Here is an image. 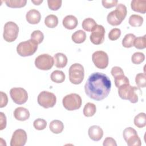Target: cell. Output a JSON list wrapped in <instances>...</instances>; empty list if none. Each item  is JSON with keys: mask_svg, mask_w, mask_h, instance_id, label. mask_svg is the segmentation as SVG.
Returning a JSON list of instances; mask_svg holds the SVG:
<instances>
[{"mask_svg": "<svg viewBox=\"0 0 146 146\" xmlns=\"http://www.w3.org/2000/svg\"><path fill=\"white\" fill-rule=\"evenodd\" d=\"M111 82L110 78L102 72L91 74L84 85L86 94L91 99L100 101L107 97L110 92Z\"/></svg>", "mask_w": 146, "mask_h": 146, "instance_id": "1", "label": "cell"}, {"mask_svg": "<svg viewBox=\"0 0 146 146\" xmlns=\"http://www.w3.org/2000/svg\"><path fill=\"white\" fill-rule=\"evenodd\" d=\"M127 14L126 6L122 3H119L117 5L116 9L108 14L107 17V22L112 26H118L125 19Z\"/></svg>", "mask_w": 146, "mask_h": 146, "instance_id": "2", "label": "cell"}, {"mask_svg": "<svg viewBox=\"0 0 146 146\" xmlns=\"http://www.w3.org/2000/svg\"><path fill=\"white\" fill-rule=\"evenodd\" d=\"M139 90H140L139 87L125 84L118 87V94L121 99L128 100L132 103H136L138 101Z\"/></svg>", "mask_w": 146, "mask_h": 146, "instance_id": "3", "label": "cell"}, {"mask_svg": "<svg viewBox=\"0 0 146 146\" xmlns=\"http://www.w3.org/2000/svg\"><path fill=\"white\" fill-rule=\"evenodd\" d=\"M38 49V44L31 39L20 42L17 47V52L21 56L26 57L33 55Z\"/></svg>", "mask_w": 146, "mask_h": 146, "instance_id": "4", "label": "cell"}, {"mask_svg": "<svg viewBox=\"0 0 146 146\" xmlns=\"http://www.w3.org/2000/svg\"><path fill=\"white\" fill-rule=\"evenodd\" d=\"M84 70L80 63H74L69 68V80L74 84H80L84 79Z\"/></svg>", "mask_w": 146, "mask_h": 146, "instance_id": "5", "label": "cell"}, {"mask_svg": "<svg viewBox=\"0 0 146 146\" xmlns=\"http://www.w3.org/2000/svg\"><path fill=\"white\" fill-rule=\"evenodd\" d=\"M82 103V100L81 97L75 93L66 95L62 100L63 107L68 111H74L80 108Z\"/></svg>", "mask_w": 146, "mask_h": 146, "instance_id": "6", "label": "cell"}, {"mask_svg": "<svg viewBox=\"0 0 146 146\" xmlns=\"http://www.w3.org/2000/svg\"><path fill=\"white\" fill-rule=\"evenodd\" d=\"M18 33V26L14 22H7L5 23L3 28V39L7 42H13L17 38Z\"/></svg>", "mask_w": 146, "mask_h": 146, "instance_id": "7", "label": "cell"}, {"mask_svg": "<svg viewBox=\"0 0 146 146\" xmlns=\"http://www.w3.org/2000/svg\"><path fill=\"white\" fill-rule=\"evenodd\" d=\"M38 103L44 108L53 107L56 102V98L54 94L47 91L39 93L37 98Z\"/></svg>", "mask_w": 146, "mask_h": 146, "instance_id": "8", "label": "cell"}, {"mask_svg": "<svg viewBox=\"0 0 146 146\" xmlns=\"http://www.w3.org/2000/svg\"><path fill=\"white\" fill-rule=\"evenodd\" d=\"M123 136L128 146H140L141 142L136 131L132 127L125 128L123 132Z\"/></svg>", "mask_w": 146, "mask_h": 146, "instance_id": "9", "label": "cell"}, {"mask_svg": "<svg viewBox=\"0 0 146 146\" xmlns=\"http://www.w3.org/2000/svg\"><path fill=\"white\" fill-rule=\"evenodd\" d=\"M54 64V58L47 54L39 55L35 60L36 67L41 70H48L52 67Z\"/></svg>", "mask_w": 146, "mask_h": 146, "instance_id": "10", "label": "cell"}, {"mask_svg": "<svg viewBox=\"0 0 146 146\" xmlns=\"http://www.w3.org/2000/svg\"><path fill=\"white\" fill-rule=\"evenodd\" d=\"M10 95L13 102L17 104L25 103L28 99L27 91L22 87H14L10 90Z\"/></svg>", "mask_w": 146, "mask_h": 146, "instance_id": "11", "label": "cell"}, {"mask_svg": "<svg viewBox=\"0 0 146 146\" xmlns=\"http://www.w3.org/2000/svg\"><path fill=\"white\" fill-rule=\"evenodd\" d=\"M92 60L95 66L99 69L106 68L108 64V56L103 51H96L92 55Z\"/></svg>", "mask_w": 146, "mask_h": 146, "instance_id": "12", "label": "cell"}, {"mask_svg": "<svg viewBox=\"0 0 146 146\" xmlns=\"http://www.w3.org/2000/svg\"><path fill=\"white\" fill-rule=\"evenodd\" d=\"M105 32V28L102 25H96L90 35L91 42L96 45L102 44L104 40Z\"/></svg>", "mask_w": 146, "mask_h": 146, "instance_id": "13", "label": "cell"}, {"mask_svg": "<svg viewBox=\"0 0 146 146\" xmlns=\"http://www.w3.org/2000/svg\"><path fill=\"white\" fill-rule=\"evenodd\" d=\"M27 136L26 131L22 129L15 130L10 141L11 146H23L27 141Z\"/></svg>", "mask_w": 146, "mask_h": 146, "instance_id": "14", "label": "cell"}, {"mask_svg": "<svg viewBox=\"0 0 146 146\" xmlns=\"http://www.w3.org/2000/svg\"><path fill=\"white\" fill-rule=\"evenodd\" d=\"M90 138L95 141H99L103 136V131L102 128L98 125H92L90 127L88 131Z\"/></svg>", "mask_w": 146, "mask_h": 146, "instance_id": "15", "label": "cell"}, {"mask_svg": "<svg viewBox=\"0 0 146 146\" xmlns=\"http://www.w3.org/2000/svg\"><path fill=\"white\" fill-rule=\"evenodd\" d=\"M26 19L30 24H38L41 19V15L39 11L35 9L30 10L26 15Z\"/></svg>", "mask_w": 146, "mask_h": 146, "instance_id": "16", "label": "cell"}, {"mask_svg": "<svg viewBox=\"0 0 146 146\" xmlns=\"http://www.w3.org/2000/svg\"><path fill=\"white\" fill-rule=\"evenodd\" d=\"M14 116L15 119L19 121H25L30 117L29 111L22 107L17 108L14 111Z\"/></svg>", "mask_w": 146, "mask_h": 146, "instance_id": "17", "label": "cell"}, {"mask_svg": "<svg viewBox=\"0 0 146 146\" xmlns=\"http://www.w3.org/2000/svg\"><path fill=\"white\" fill-rule=\"evenodd\" d=\"M78 23V21L77 18L72 15L66 16L62 21V24L64 27L68 30L74 29L77 26Z\"/></svg>", "mask_w": 146, "mask_h": 146, "instance_id": "18", "label": "cell"}, {"mask_svg": "<svg viewBox=\"0 0 146 146\" xmlns=\"http://www.w3.org/2000/svg\"><path fill=\"white\" fill-rule=\"evenodd\" d=\"M131 7L134 11L145 14L146 13V1L133 0L131 1Z\"/></svg>", "mask_w": 146, "mask_h": 146, "instance_id": "19", "label": "cell"}, {"mask_svg": "<svg viewBox=\"0 0 146 146\" xmlns=\"http://www.w3.org/2000/svg\"><path fill=\"white\" fill-rule=\"evenodd\" d=\"M54 65L57 68H64L67 64L68 59L66 55L63 53L58 52L54 55Z\"/></svg>", "mask_w": 146, "mask_h": 146, "instance_id": "20", "label": "cell"}, {"mask_svg": "<svg viewBox=\"0 0 146 146\" xmlns=\"http://www.w3.org/2000/svg\"><path fill=\"white\" fill-rule=\"evenodd\" d=\"M49 128L52 133L58 134L63 131L64 129V124L59 120H54L50 123Z\"/></svg>", "mask_w": 146, "mask_h": 146, "instance_id": "21", "label": "cell"}, {"mask_svg": "<svg viewBox=\"0 0 146 146\" xmlns=\"http://www.w3.org/2000/svg\"><path fill=\"white\" fill-rule=\"evenodd\" d=\"M71 39L75 43H82L84 42L86 39V33L81 30H78L72 34Z\"/></svg>", "mask_w": 146, "mask_h": 146, "instance_id": "22", "label": "cell"}, {"mask_svg": "<svg viewBox=\"0 0 146 146\" xmlns=\"http://www.w3.org/2000/svg\"><path fill=\"white\" fill-rule=\"evenodd\" d=\"M51 80L56 83H61L65 80V74L60 70L54 71L50 75Z\"/></svg>", "mask_w": 146, "mask_h": 146, "instance_id": "23", "label": "cell"}, {"mask_svg": "<svg viewBox=\"0 0 146 146\" xmlns=\"http://www.w3.org/2000/svg\"><path fill=\"white\" fill-rule=\"evenodd\" d=\"M96 22L95 21L91 18H87L83 20L82 22V27L83 29L87 31H92L96 26Z\"/></svg>", "mask_w": 146, "mask_h": 146, "instance_id": "24", "label": "cell"}, {"mask_svg": "<svg viewBox=\"0 0 146 146\" xmlns=\"http://www.w3.org/2000/svg\"><path fill=\"white\" fill-rule=\"evenodd\" d=\"M133 122L138 128H143L146 125V116L144 112H141L135 116Z\"/></svg>", "mask_w": 146, "mask_h": 146, "instance_id": "25", "label": "cell"}, {"mask_svg": "<svg viewBox=\"0 0 146 146\" xmlns=\"http://www.w3.org/2000/svg\"><path fill=\"white\" fill-rule=\"evenodd\" d=\"M96 111V106L92 103H87L83 108V114L86 117H91L95 115Z\"/></svg>", "mask_w": 146, "mask_h": 146, "instance_id": "26", "label": "cell"}, {"mask_svg": "<svg viewBox=\"0 0 146 146\" xmlns=\"http://www.w3.org/2000/svg\"><path fill=\"white\" fill-rule=\"evenodd\" d=\"M128 22L132 27H139L141 26L143 23V18L139 15L132 14L129 18Z\"/></svg>", "mask_w": 146, "mask_h": 146, "instance_id": "27", "label": "cell"}, {"mask_svg": "<svg viewBox=\"0 0 146 146\" xmlns=\"http://www.w3.org/2000/svg\"><path fill=\"white\" fill-rule=\"evenodd\" d=\"M44 23L48 28H55L58 24V17L53 14L48 15L44 19Z\"/></svg>", "mask_w": 146, "mask_h": 146, "instance_id": "28", "label": "cell"}, {"mask_svg": "<svg viewBox=\"0 0 146 146\" xmlns=\"http://www.w3.org/2000/svg\"><path fill=\"white\" fill-rule=\"evenodd\" d=\"M136 36L134 34L129 33L126 34L122 40V45L125 48H130L133 46Z\"/></svg>", "mask_w": 146, "mask_h": 146, "instance_id": "29", "label": "cell"}, {"mask_svg": "<svg viewBox=\"0 0 146 146\" xmlns=\"http://www.w3.org/2000/svg\"><path fill=\"white\" fill-rule=\"evenodd\" d=\"M6 5L11 8H20L24 7L26 3V0H6L5 1Z\"/></svg>", "mask_w": 146, "mask_h": 146, "instance_id": "30", "label": "cell"}, {"mask_svg": "<svg viewBox=\"0 0 146 146\" xmlns=\"http://www.w3.org/2000/svg\"><path fill=\"white\" fill-rule=\"evenodd\" d=\"M114 82L115 86L118 88L120 86L125 84H129V79L127 76L124 75V74H121L119 75L116 76L114 78Z\"/></svg>", "mask_w": 146, "mask_h": 146, "instance_id": "31", "label": "cell"}, {"mask_svg": "<svg viewBox=\"0 0 146 146\" xmlns=\"http://www.w3.org/2000/svg\"><path fill=\"white\" fill-rule=\"evenodd\" d=\"M133 46L137 49H144L146 47L145 35L143 36H139L135 38L133 43Z\"/></svg>", "mask_w": 146, "mask_h": 146, "instance_id": "32", "label": "cell"}, {"mask_svg": "<svg viewBox=\"0 0 146 146\" xmlns=\"http://www.w3.org/2000/svg\"><path fill=\"white\" fill-rule=\"evenodd\" d=\"M135 82L138 87L144 88L146 86V75L145 73H139L136 75Z\"/></svg>", "mask_w": 146, "mask_h": 146, "instance_id": "33", "label": "cell"}, {"mask_svg": "<svg viewBox=\"0 0 146 146\" xmlns=\"http://www.w3.org/2000/svg\"><path fill=\"white\" fill-rule=\"evenodd\" d=\"M31 39L38 44L41 43L43 40L44 35L41 31L35 30L31 34Z\"/></svg>", "mask_w": 146, "mask_h": 146, "instance_id": "34", "label": "cell"}, {"mask_svg": "<svg viewBox=\"0 0 146 146\" xmlns=\"http://www.w3.org/2000/svg\"><path fill=\"white\" fill-rule=\"evenodd\" d=\"M145 59V55L143 52H135L131 57L132 62L135 64H139L143 62Z\"/></svg>", "mask_w": 146, "mask_h": 146, "instance_id": "35", "label": "cell"}, {"mask_svg": "<svg viewBox=\"0 0 146 146\" xmlns=\"http://www.w3.org/2000/svg\"><path fill=\"white\" fill-rule=\"evenodd\" d=\"M33 126L37 130H43L46 128L47 126V122L43 119L38 118L34 120L33 123Z\"/></svg>", "mask_w": 146, "mask_h": 146, "instance_id": "36", "label": "cell"}, {"mask_svg": "<svg viewBox=\"0 0 146 146\" xmlns=\"http://www.w3.org/2000/svg\"><path fill=\"white\" fill-rule=\"evenodd\" d=\"M48 6L51 10L54 11L58 10L62 5V1L59 0H48Z\"/></svg>", "mask_w": 146, "mask_h": 146, "instance_id": "37", "label": "cell"}, {"mask_svg": "<svg viewBox=\"0 0 146 146\" xmlns=\"http://www.w3.org/2000/svg\"><path fill=\"white\" fill-rule=\"evenodd\" d=\"M121 35V30L118 28L112 29L108 34V38L111 40H116Z\"/></svg>", "mask_w": 146, "mask_h": 146, "instance_id": "38", "label": "cell"}, {"mask_svg": "<svg viewBox=\"0 0 146 146\" xmlns=\"http://www.w3.org/2000/svg\"><path fill=\"white\" fill-rule=\"evenodd\" d=\"M117 2L118 1L117 0H103L102 1L103 7L106 9L111 8L117 6Z\"/></svg>", "mask_w": 146, "mask_h": 146, "instance_id": "39", "label": "cell"}, {"mask_svg": "<svg viewBox=\"0 0 146 146\" xmlns=\"http://www.w3.org/2000/svg\"><path fill=\"white\" fill-rule=\"evenodd\" d=\"M111 73V75L113 76V77L115 78L117 75L124 74V71L121 67L118 66H115L112 68Z\"/></svg>", "mask_w": 146, "mask_h": 146, "instance_id": "40", "label": "cell"}, {"mask_svg": "<svg viewBox=\"0 0 146 146\" xmlns=\"http://www.w3.org/2000/svg\"><path fill=\"white\" fill-rule=\"evenodd\" d=\"M103 146H116L117 144L116 141L111 137H106L103 143Z\"/></svg>", "mask_w": 146, "mask_h": 146, "instance_id": "41", "label": "cell"}, {"mask_svg": "<svg viewBox=\"0 0 146 146\" xmlns=\"http://www.w3.org/2000/svg\"><path fill=\"white\" fill-rule=\"evenodd\" d=\"M1 101L0 107L3 108L7 105V104L8 103V98H7V96L6 94L2 91L1 92Z\"/></svg>", "mask_w": 146, "mask_h": 146, "instance_id": "42", "label": "cell"}, {"mask_svg": "<svg viewBox=\"0 0 146 146\" xmlns=\"http://www.w3.org/2000/svg\"><path fill=\"white\" fill-rule=\"evenodd\" d=\"M0 117H1V130H3L6 128V117L5 115L3 112H0Z\"/></svg>", "mask_w": 146, "mask_h": 146, "instance_id": "43", "label": "cell"}, {"mask_svg": "<svg viewBox=\"0 0 146 146\" xmlns=\"http://www.w3.org/2000/svg\"><path fill=\"white\" fill-rule=\"evenodd\" d=\"M31 2L34 3L35 5H39L41 3H42L43 1L42 0H38V1H33L31 0Z\"/></svg>", "mask_w": 146, "mask_h": 146, "instance_id": "44", "label": "cell"}]
</instances>
